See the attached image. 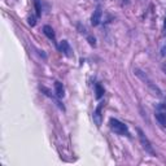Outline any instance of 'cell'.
<instances>
[{
	"label": "cell",
	"instance_id": "15",
	"mask_svg": "<svg viewBox=\"0 0 166 166\" xmlns=\"http://www.w3.org/2000/svg\"><path fill=\"white\" fill-rule=\"evenodd\" d=\"M29 25H30V26H34V25H35V17H34V16L29 17Z\"/></svg>",
	"mask_w": 166,
	"mask_h": 166
},
{
	"label": "cell",
	"instance_id": "5",
	"mask_svg": "<svg viewBox=\"0 0 166 166\" xmlns=\"http://www.w3.org/2000/svg\"><path fill=\"white\" fill-rule=\"evenodd\" d=\"M101 16H103V11H101V8H100V7H97L94 11L92 17H91V25L97 26L100 24V21H101Z\"/></svg>",
	"mask_w": 166,
	"mask_h": 166
},
{
	"label": "cell",
	"instance_id": "2",
	"mask_svg": "<svg viewBox=\"0 0 166 166\" xmlns=\"http://www.w3.org/2000/svg\"><path fill=\"white\" fill-rule=\"evenodd\" d=\"M109 126H110L112 131H114L116 134L122 135V136H130V131L127 129V126L125 123H122L121 121L116 118H110L109 120Z\"/></svg>",
	"mask_w": 166,
	"mask_h": 166
},
{
	"label": "cell",
	"instance_id": "11",
	"mask_svg": "<svg viewBox=\"0 0 166 166\" xmlns=\"http://www.w3.org/2000/svg\"><path fill=\"white\" fill-rule=\"evenodd\" d=\"M34 5H35L37 17H40L42 16V8H40V3H39V0H34Z\"/></svg>",
	"mask_w": 166,
	"mask_h": 166
},
{
	"label": "cell",
	"instance_id": "17",
	"mask_svg": "<svg viewBox=\"0 0 166 166\" xmlns=\"http://www.w3.org/2000/svg\"><path fill=\"white\" fill-rule=\"evenodd\" d=\"M164 72H165V74H166V66H164Z\"/></svg>",
	"mask_w": 166,
	"mask_h": 166
},
{
	"label": "cell",
	"instance_id": "6",
	"mask_svg": "<svg viewBox=\"0 0 166 166\" xmlns=\"http://www.w3.org/2000/svg\"><path fill=\"white\" fill-rule=\"evenodd\" d=\"M60 51L62 52L65 56H68V57H72L73 56V49H72V47L69 44L68 40H62L60 43Z\"/></svg>",
	"mask_w": 166,
	"mask_h": 166
},
{
	"label": "cell",
	"instance_id": "16",
	"mask_svg": "<svg viewBox=\"0 0 166 166\" xmlns=\"http://www.w3.org/2000/svg\"><path fill=\"white\" fill-rule=\"evenodd\" d=\"M164 29H165V31H166V17H165V24H164Z\"/></svg>",
	"mask_w": 166,
	"mask_h": 166
},
{
	"label": "cell",
	"instance_id": "4",
	"mask_svg": "<svg viewBox=\"0 0 166 166\" xmlns=\"http://www.w3.org/2000/svg\"><path fill=\"white\" fill-rule=\"evenodd\" d=\"M103 105H104V103L99 104V107L96 108V110L94 112V114H92L94 122L96 123V126H97V127H100V126H101V123H103V116H101V109H103Z\"/></svg>",
	"mask_w": 166,
	"mask_h": 166
},
{
	"label": "cell",
	"instance_id": "14",
	"mask_svg": "<svg viewBox=\"0 0 166 166\" xmlns=\"http://www.w3.org/2000/svg\"><path fill=\"white\" fill-rule=\"evenodd\" d=\"M87 40H88V43L92 47H96V39L94 37H87Z\"/></svg>",
	"mask_w": 166,
	"mask_h": 166
},
{
	"label": "cell",
	"instance_id": "13",
	"mask_svg": "<svg viewBox=\"0 0 166 166\" xmlns=\"http://www.w3.org/2000/svg\"><path fill=\"white\" fill-rule=\"evenodd\" d=\"M160 52H161V56H162V57H165V56H166V42H164L162 44H161Z\"/></svg>",
	"mask_w": 166,
	"mask_h": 166
},
{
	"label": "cell",
	"instance_id": "1",
	"mask_svg": "<svg viewBox=\"0 0 166 166\" xmlns=\"http://www.w3.org/2000/svg\"><path fill=\"white\" fill-rule=\"evenodd\" d=\"M134 73H135V75H136L142 82H144V85H147V87L151 90L152 94L156 95V96H158V97H161V96H162V92H161V90L156 86V83H153V82L149 79V77H148L145 73L142 72L140 69H135Z\"/></svg>",
	"mask_w": 166,
	"mask_h": 166
},
{
	"label": "cell",
	"instance_id": "12",
	"mask_svg": "<svg viewBox=\"0 0 166 166\" xmlns=\"http://www.w3.org/2000/svg\"><path fill=\"white\" fill-rule=\"evenodd\" d=\"M157 110H160V112H166V101L157 104Z\"/></svg>",
	"mask_w": 166,
	"mask_h": 166
},
{
	"label": "cell",
	"instance_id": "7",
	"mask_svg": "<svg viewBox=\"0 0 166 166\" xmlns=\"http://www.w3.org/2000/svg\"><path fill=\"white\" fill-rule=\"evenodd\" d=\"M55 92H56V96H57L59 99L61 97H64L65 96V88H64V86H62V83L61 82H55Z\"/></svg>",
	"mask_w": 166,
	"mask_h": 166
},
{
	"label": "cell",
	"instance_id": "9",
	"mask_svg": "<svg viewBox=\"0 0 166 166\" xmlns=\"http://www.w3.org/2000/svg\"><path fill=\"white\" fill-rule=\"evenodd\" d=\"M156 120L158 121V123L162 126V127H166V112H157L156 113Z\"/></svg>",
	"mask_w": 166,
	"mask_h": 166
},
{
	"label": "cell",
	"instance_id": "8",
	"mask_svg": "<svg viewBox=\"0 0 166 166\" xmlns=\"http://www.w3.org/2000/svg\"><path fill=\"white\" fill-rule=\"evenodd\" d=\"M43 33H44V35L48 38V39H51L52 42H55V31H53V29L51 27V26H48L46 25L44 27H43Z\"/></svg>",
	"mask_w": 166,
	"mask_h": 166
},
{
	"label": "cell",
	"instance_id": "3",
	"mask_svg": "<svg viewBox=\"0 0 166 166\" xmlns=\"http://www.w3.org/2000/svg\"><path fill=\"white\" fill-rule=\"evenodd\" d=\"M138 134H139V139H140V143H142V147L144 148V151H145L147 153L152 155V156H156V152L153 149V147H152L151 142L148 140V138L145 136V134L143 132L142 129H138Z\"/></svg>",
	"mask_w": 166,
	"mask_h": 166
},
{
	"label": "cell",
	"instance_id": "10",
	"mask_svg": "<svg viewBox=\"0 0 166 166\" xmlns=\"http://www.w3.org/2000/svg\"><path fill=\"white\" fill-rule=\"evenodd\" d=\"M95 94H96V99H101L104 95V88L101 87V85H96L95 86Z\"/></svg>",
	"mask_w": 166,
	"mask_h": 166
}]
</instances>
